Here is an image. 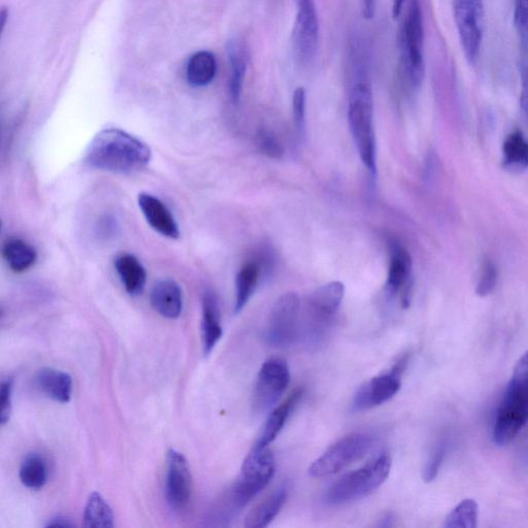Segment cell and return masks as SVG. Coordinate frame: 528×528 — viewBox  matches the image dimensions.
<instances>
[{"label": "cell", "instance_id": "6da1fadb", "mask_svg": "<svg viewBox=\"0 0 528 528\" xmlns=\"http://www.w3.org/2000/svg\"><path fill=\"white\" fill-rule=\"evenodd\" d=\"M151 157V149L141 140L119 128H107L91 141L85 162L92 169L131 174L146 168Z\"/></svg>", "mask_w": 528, "mask_h": 528}, {"label": "cell", "instance_id": "7a4b0ae2", "mask_svg": "<svg viewBox=\"0 0 528 528\" xmlns=\"http://www.w3.org/2000/svg\"><path fill=\"white\" fill-rule=\"evenodd\" d=\"M528 422V351L517 361L495 416L493 442L510 444Z\"/></svg>", "mask_w": 528, "mask_h": 528}, {"label": "cell", "instance_id": "3957f363", "mask_svg": "<svg viewBox=\"0 0 528 528\" xmlns=\"http://www.w3.org/2000/svg\"><path fill=\"white\" fill-rule=\"evenodd\" d=\"M348 119L354 142L363 163L373 176L377 173L374 101L365 71H359L350 92Z\"/></svg>", "mask_w": 528, "mask_h": 528}, {"label": "cell", "instance_id": "277c9868", "mask_svg": "<svg viewBox=\"0 0 528 528\" xmlns=\"http://www.w3.org/2000/svg\"><path fill=\"white\" fill-rule=\"evenodd\" d=\"M391 458L382 453L359 470L350 472L328 487L324 502L329 506H341L368 497L388 478Z\"/></svg>", "mask_w": 528, "mask_h": 528}, {"label": "cell", "instance_id": "5b68a950", "mask_svg": "<svg viewBox=\"0 0 528 528\" xmlns=\"http://www.w3.org/2000/svg\"><path fill=\"white\" fill-rule=\"evenodd\" d=\"M424 29L420 0H410L401 29L400 51L404 76L413 89H418L424 79L423 57Z\"/></svg>", "mask_w": 528, "mask_h": 528}, {"label": "cell", "instance_id": "8992f818", "mask_svg": "<svg viewBox=\"0 0 528 528\" xmlns=\"http://www.w3.org/2000/svg\"><path fill=\"white\" fill-rule=\"evenodd\" d=\"M345 295V286L339 281L317 289L308 304V321L305 339L311 346H318L327 337L330 325L338 313Z\"/></svg>", "mask_w": 528, "mask_h": 528}, {"label": "cell", "instance_id": "52a82bcc", "mask_svg": "<svg viewBox=\"0 0 528 528\" xmlns=\"http://www.w3.org/2000/svg\"><path fill=\"white\" fill-rule=\"evenodd\" d=\"M374 439L366 434H351L329 447L309 469L314 478L333 476L354 462L361 460L372 450Z\"/></svg>", "mask_w": 528, "mask_h": 528}, {"label": "cell", "instance_id": "ba28073f", "mask_svg": "<svg viewBox=\"0 0 528 528\" xmlns=\"http://www.w3.org/2000/svg\"><path fill=\"white\" fill-rule=\"evenodd\" d=\"M276 462L268 449H252L242 466L241 475L229 489L244 508L274 477Z\"/></svg>", "mask_w": 528, "mask_h": 528}, {"label": "cell", "instance_id": "9c48e42d", "mask_svg": "<svg viewBox=\"0 0 528 528\" xmlns=\"http://www.w3.org/2000/svg\"><path fill=\"white\" fill-rule=\"evenodd\" d=\"M301 302L295 293L284 294L274 306L266 328L267 343L274 348H287L300 337Z\"/></svg>", "mask_w": 528, "mask_h": 528}, {"label": "cell", "instance_id": "30bf717a", "mask_svg": "<svg viewBox=\"0 0 528 528\" xmlns=\"http://www.w3.org/2000/svg\"><path fill=\"white\" fill-rule=\"evenodd\" d=\"M454 19L459 40L468 61L478 60L484 31L482 0H453Z\"/></svg>", "mask_w": 528, "mask_h": 528}, {"label": "cell", "instance_id": "8fae6325", "mask_svg": "<svg viewBox=\"0 0 528 528\" xmlns=\"http://www.w3.org/2000/svg\"><path fill=\"white\" fill-rule=\"evenodd\" d=\"M290 383V372L285 360L271 358L263 363L253 392V411L264 414L279 402Z\"/></svg>", "mask_w": 528, "mask_h": 528}, {"label": "cell", "instance_id": "7c38bea8", "mask_svg": "<svg viewBox=\"0 0 528 528\" xmlns=\"http://www.w3.org/2000/svg\"><path fill=\"white\" fill-rule=\"evenodd\" d=\"M296 19L292 31L293 50L303 65L315 59L319 43V21L315 0H294Z\"/></svg>", "mask_w": 528, "mask_h": 528}, {"label": "cell", "instance_id": "4fadbf2b", "mask_svg": "<svg viewBox=\"0 0 528 528\" xmlns=\"http://www.w3.org/2000/svg\"><path fill=\"white\" fill-rule=\"evenodd\" d=\"M408 355L395 363L391 372L378 376L357 390L352 402L353 412H363L389 402L401 389V377L408 365Z\"/></svg>", "mask_w": 528, "mask_h": 528}, {"label": "cell", "instance_id": "5bb4252c", "mask_svg": "<svg viewBox=\"0 0 528 528\" xmlns=\"http://www.w3.org/2000/svg\"><path fill=\"white\" fill-rule=\"evenodd\" d=\"M165 500L173 511H182L190 503L192 477L185 456L175 449L167 454V476L164 484Z\"/></svg>", "mask_w": 528, "mask_h": 528}, {"label": "cell", "instance_id": "9a60e30c", "mask_svg": "<svg viewBox=\"0 0 528 528\" xmlns=\"http://www.w3.org/2000/svg\"><path fill=\"white\" fill-rule=\"evenodd\" d=\"M412 258L409 252L399 244H391V257L387 279V288L390 293L401 292L404 305L411 303L412 296Z\"/></svg>", "mask_w": 528, "mask_h": 528}, {"label": "cell", "instance_id": "2e32d148", "mask_svg": "<svg viewBox=\"0 0 528 528\" xmlns=\"http://www.w3.org/2000/svg\"><path fill=\"white\" fill-rule=\"evenodd\" d=\"M139 207L148 224L162 237L176 240L180 237L179 225L169 208L150 193H140Z\"/></svg>", "mask_w": 528, "mask_h": 528}, {"label": "cell", "instance_id": "e0dca14e", "mask_svg": "<svg viewBox=\"0 0 528 528\" xmlns=\"http://www.w3.org/2000/svg\"><path fill=\"white\" fill-rule=\"evenodd\" d=\"M152 308L162 317L177 319L183 310V292L173 280L157 282L150 293Z\"/></svg>", "mask_w": 528, "mask_h": 528}, {"label": "cell", "instance_id": "ac0fdd59", "mask_svg": "<svg viewBox=\"0 0 528 528\" xmlns=\"http://www.w3.org/2000/svg\"><path fill=\"white\" fill-rule=\"evenodd\" d=\"M304 392L305 390L302 387L295 389L286 401L273 411L266 424H264L260 437L253 447L254 449H266L277 439L291 412L303 399Z\"/></svg>", "mask_w": 528, "mask_h": 528}, {"label": "cell", "instance_id": "d6986e66", "mask_svg": "<svg viewBox=\"0 0 528 528\" xmlns=\"http://www.w3.org/2000/svg\"><path fill=\"white\" fill-rule=\"evenodd\" d=\"M35 385L49 399L57 403L68 404L72 399L73 378L68 373L44 368L37 373Z\"/></svg>", "mask_w": 528, "mask_h": 528}, {"label": "cell", "instance_id": "ffe728a7", "mask_svg": "<svg viewBox=\"0 0 528 528\" xmlns=\"http://www.w3.org/2000/svg\"><path fill=\"white\" fill-rule=\"evenodd\" d=\"M288 494L289 486L287 483L279 486L247 515L245 526L248 528L269 526L284 507Z\"/></svg>", "mask_w": 528, "mask_h": 528}, {"label": "cell", "instance_id": "44dd1931", "mask_svg": "<svg viewBox=\"0 0 528 528\" xmlns=\"http://www.w3.org/2000/svg\"><path fill=\"white\" fill-rule=\"evenodd\" d=\"M227 54L230 65L229 92L231 101L238 104L248 66V53L245 45L239 40L228 43Z\"/></svg>", "mask_w": 528, "mask_h": 528}, {"label": "cell", "instance_id": "7402d4cb", "mask_svg": "<svg viewBox=\"0 0 528 528\" xmlns=\"http://www.w3.org/2000/svg\"><path fill=\"white\" fill-rule=\"evenodd\" d=\"M115 268L128 294L137 296L143 293L147 283V273L137 257L121 254L115 260Z\"/></svg>", "mask_w": 528, "mask_h": 528}, {"label": "cell", "instance_id": "603a6c76", "mask_svg": "<svg viewBox=\"0 0 528 528\" xmlns=\"http://www.w3.org/2000/svg\"><path fill=\"white\" fill-rule=\"evenodd\" d=\"M203 345L204 354L209 356L223 335L220 310L213 292H206L203 299Z\"/></svg>", "mask_w": 528, "mask_h": 528}, {"label": "cell", "instance_id": "cb8c5ba5", "mask_svg": "<svg viewBox=\"0 0 528 528\" xmlns=\"http://www.w3.org/2000/svg\"><path fill=\"white\" fill-rule=\"evenodd\" d=\"M503 168L513 174L528 169V141L519 130L513 131L504 141Z\"/></svg>", "mask_w": 528, "mask_h": 528}, {"label": "cell", "instance_id": "d4e9b609", "mask_svg": "<svg viewBox=\"0 0 528 528\" xmlns=\"http://www.w3.org/2000/svg\"><path fill=\"white\" fill-rule=\"evenodd\" d=\"M217 74V61L214 54L208 51L197 52L187 63L186 78L194 87L208 86Z\"/></svg>", "mask_w": 528, "mask_h": 528}, {"label": "cell", "instance_id": "484cf974", "mask_svg": "<svg viewBox=\"0 0 528 528\" xmlns=\"http://www.w3.org/2000/svg\"><path fill=\"white\" fill-rule=\"evenodd\" d=\"M3 256L15 273H24L35 266L38 253L35 247L21 239H10L3 247Z\"/></svg>", "mask_w": 528, "mask_h": 528}, {"label": "cell", "instance_id": "4316f807", "mask_svg": "<svg viewBox=\"0 0 528 528\" xmlns=\"http://www.w3.org/2000/svg\"><path fill=\"white\" fill-rule=\"evenodd\" d=\"M83 526L91 528L114 527V513L99 492L89 495L83 515Z\"/></svg>", "mask_w": 528, "mask_h": 528}, {"label": "cell", "instance_id": "83f0119b", "mask_svg": "<svg viewBox=\"0 0 528 528\" xmlns=\"http://www.w3.org/2000/svg\"><path fill=\"white\" fill-rule=\"evenodd\" d=\"M19 477L25 487L32 490L42 489L49 477L47 461L38 453L28 454L22 461Z\"/></svg>", "mask_w": 528, "mask_h": 528}, {"label": "cell", "instance_id": "f1b7e54d", "mask_svg": "<svg viewBox=\"0 0 528 528\" xmlns=\"http://www.w3.org/2000/svg\"><path fill=\"white\" fill-rule=\"evenodd\" d=\"M260 268L256 262H248L241 269L236 280V304L235 313H240L249 300L257 286Z\"/></svg>", "mask_w": 528, "mask_h": 528}, {"label": "cell", "instance_id": "f546056e", "mask_svg": "<svg viewBox=\"0 0 528 528\" xmlns=\"http://www.w3.org/2000/svg\"><path fill=\"white\" fill-rule=\"evenodd\" d=\"M478 504L467 499L458 504L446 517L444 527L446 528H476L478 525Z\"/></svg>", "mask_w": 528, "mask_h": 528}, {"label": "cell", "instance_id": "4dcf8cb0", "mask_svg": "<svg viewBox=\"0 0 528 528\" xmlns=\"http://www.w3.org/2000/svg\"><path fill=\"white\" fill-rule=\"evenodd\" d=\"M447 449L448 443L441 440L435 445L432 452L429 453L422 474L423 480L426 483L433 482L439 475L447 454Z\"/></svg>", "mask_w": 528, "mask_h": 528}, {"label": "cell", "instance_id": "1f68e13d", "mask_svg": "<svg viewBox=\"0 0 528 528\" xmlns=\"http://www.w3.org/2000/svg\"><path fill=\"white\" fill-rule=\"evenodd\" d=\"M514 24L521 46L528 52V0H515Z\"/></svg>", "mask_w": 528, "mask_h": 528}, {"label": "cell", "instance_id": "d6a6232c", "mask_svg": "<svg viewBox=\"0 0 528 528\" xmlns=\"http://www.w3.org/2000/svg\"><path fill=\"white\" fill-rule=\"evenodd\" d=\"M256 144L260 152L271 158H280L284 149L278 139L267 129H260L256 135Z\"/></svg>", "mask_w": 528, "mask_h": 528}, {"label": "cell", "instance_id": "836d02e7", "mask_svg": "<svg viewBox=\"0 0 528 528\" xmlns=\"http://www.w3.org/2000/svg\"><path fill=\"white\" fill-rule=\"evenodd\" d=\"M498 276V269L494 266V263L491 260H485L476 286L477 295L481 297L489 295L497 286Z\"/></svg>", "mask_w": 528, "mask_h": 528}, {"label": "cell", "instance_id": "e575fe53", "mask_svg": "<svg viewBox=\"0 0 528 528\" xmlns=\"http://www.w3.org/2000/svg\"><path fill=\"white\" fill-rule=\"evenodd\" d=\"M14 379L9 377L0 386V424L6 425L12 415L13 410Z\"/></svg>", "mask_w": 528, "mask_h": 528}, {"label": "cell", "instance_id": "d590c367", "mask_svg": "<svg viewBox=\"0 0 528 528\" xmlns=\"http://www.w3.org/2000/svg\"><path fill=\"white\" fill-rule=\"evenodd\" d=\"M292 106L295 125L297 128L302 129L305 126L306 119V90L304 87L295 89Z\"/></svg>", "mask_w": 528, "mask_h": 528}, {"label": "cell", "instance_id": "8d00e7d4", "mask_svg": "<svg viewBox=\"0 0 528 528\" xmlns=\"http://www.w3.org/2000/svg\"><path fill=\"white\" fill-rule=\"evenodd\" d=\"M520 77H521L520 108L528 124V65L527 64L521 65Z\"/></svg>", "mask_w": 528, "mask_h": 528}, {"label": "cell", "instance_id": "74e56055", "mask_svg": "<svg viewBox=\"0 0 528 528\" xmlns=\"http://www.w3.org/2000/svg\"><path fill=\"white\" fill-rule=\"evenodd\" d=\"M46 527H74L75 524L69 518H66L62 515L55 516L51 518Z\"/></svg>", "mask_w": 528, "mask_h": 528}, {"label": "cell", "instance_id": "f35d334b", "mask_svg": "<svg viewBox=\"0 0 528 528\" xmlns=\"http://www.w3.org/2000/svg\"><path fill=\"white\" fill-rule=\"evenodd\" d=\"M376 0H363V16L372 19L375 15Z\"/></svg>", "mask_w": 528, "mask_h": 528}, {"label": "cell", "instance_id": "ab89813d", "mask_svg": "<svg viewBox=\"0 0 528 528\" xmlns=\"http://www.w3.org/2000/svg\"><path fill=\"white\" fill-rule=\"evenodd\" d=\"M394 522V515L393 514H385L382 519L380 520L379 526L380 527H390L393 526Z\"/></svg>", "mask_w": 528, "mask_h": 528}, {"label": "cell", "instance_id": "60d3db41", "mask_svg": "<svg viewBox=\"0 0 528 528\" xmlns=\"http://www.w3.org/2000/svg\"><path fill=\"white\" fill-rule=\"evenodd\" d=\"M7 17H8V12L6 10H3V12H2V25H3V27L6 26Z\"/></svg>", "mask_w": 528, "mask_h": 528}]
</instances>
